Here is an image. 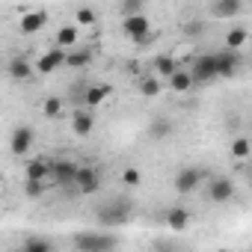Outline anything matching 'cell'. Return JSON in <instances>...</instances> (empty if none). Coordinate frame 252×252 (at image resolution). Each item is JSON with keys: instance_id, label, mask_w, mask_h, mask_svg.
Listing matches in <instances>:
<instances>
[{"instance_id": "obj_1", "label": "cell", "mask_w": 252, "mask_h": 252, "mask_svg": "<svg viewBox=\"0 0 252 252\" xmlns=\"http://www.w3.org/2000/svg\"><path fill=\"white\" fill-rule=\"evenodd\" d=\"M131 205L125 202V199H119V202H107L104 208H98V214H95V220H98V225H104V228H119V225H125V222H131Z\"/></svg>"}, {"instance_id": "obj_2", "label": "cell", "mask_w": 252, "mask_h": 252, "mask_svg": "<svg viewBox=\"0 0 252 252\" xmlns=\"http://www.w3.org/2000/svg\"><path fill=\"white\" fill-rule=\"evenodd\" d=\"M122 33L128 36L131 42H137V45H149L152 42V24H149V18L143 15V12H134V15H125L122 18Z\"/></svg>"}, {"instance_id": "obj_3", "label": "cell", "mask_w": 252, "mask_h": 252, "mask_svg": "<svg viewBox=\"0 0 252 252\" xmlns=\"http://www.w3.org/2000/svg\"><path fill=\"white\" fill-rule=\"evenodd\" d=\"M77 249H83V252H107V249H113V246H119V240L113 237V234H98V231H86V234H74V240H71Z\"/></svg>"}, {"instance_id": "obj_4", "label": "cell", "mask_w": 252, "mask_h": 252, "mask_svg": "<svg viewBox=\"0 0 252 252\" xmlns=\"http://www.w3.org/2000/svg\"><path fill=\"white\" fill-rule=\"evenodd\" d=\"M208 181V178H205ZM237 196V187H234V181L228 178V175H217V178H211L208 181V199L214 202V205H225V202H231Z\"/></svg>"}, {"instance_id": "obj_5", "label": "cell", "mask_w": 252, "mask_h": 252, "mask_svg": "<svg viewBox=\"0 0 252 252\" xmlns=\"http://www.w3.org/2000/svg\"><path fill=\"white\" fill-rule=\"evenodd\" d=\"M208 178V172L202 169V166H184L178 175H175V181H172V187H175V193H181V196H187V193H193L202 181Z\"/></svg>"}, {"instance_id": "obj_6", "label": "cell", "mask_w": 252, "mask_h": 252, "mask_svg": "<svg viewBox=\"0 0 252 252\" xmlns=\"http://www.w3.org/2000/svg\"><path fill=\"white\" fill-rule=\"evenodd\" d=\"M74 187H77L80 196L98 193V190H101V172H98L95 166H77V172H74Z\"/></svg>"}, {"instance_id": "obj_7", "label": "cell", "mask_w": 252, "mask_h": 252, "mask_svg": "<svg viewBox=\"0 0 252 252\" xmlns=\"http://www.w3.org/2000/svg\"><path fill=\"white\" fill-rule=\"evenodd\" d=\"M214 63H217V77H225V80H231V77L237 74V68L243 65V57H240L237 51L225 48V51L214 54Z\"/></svg>"}, {"instance_id": "obj_8", "label": "cell", "mask_w": 252, "mask_h": 252, "mask_svg": "<svg viewBox=\"0 0 252 252\" xmlns=\"http://www.w3.org/2000/svg\"><path fill=\"white\" fill-rule=\"evenodd\" d=\"M190 77H193V86H208V83H214V80H217V63H214V54L199 57V60L193 63Z\"/></svg>"}, {"instance_id": "obj_9", "label": "cell", "mask_w": 252, "mask_h": 252, "mask_svg": "<svg viewBox=\"0 0 252 252\" xmlns=\"http://www.w3.org/2000/svg\"><path fill=\"white\" fill-rule=\"evenodd\" d=\"M33 140H36V134H33L30 125H18V128L12 131V137H9V152L15 158H24L33 149Z\"/></svg>"}, {"instance_id": "obj_10", "label": "cell", "mask_w": 252, "mask_h": 252, "mask_svg": "<svg viewBox=\"0 0 252 252\" xmlns=\"http://www.w3.org/2000/svg\"><path fill=\"white\" fill-rule=\"evenodd\" d=\"M65 48H51V51H45L36 63H33V68L39 71V74H54L60 65H65Z\"/></svg>"}, {"instance_id": "obj_11", "label": "cell", "mask_w": 252, "mask_h": 252, "mask_svg": "<svg viewBox=\"0 0 252 252\" xmlns=\"http://www.w3.org/2000/svg\"><path fill=\"white\" fill-rule=\"evenodd\" d=\"M45 24H48V12H45V9H33V12H24V15H21L18 30H21L24 36H36V33H42Z\"/></svg>"}, {"instance_id": "obj_12", "label": "cell", "mask_w": 252, "mask_h": 252, "mask_svg": "<svg viewBox=\"0 0 252 252\" xmlns=\"http://www.w3.org/2000/svg\"><path fill=\"white\" fill-rule=\"evenodd\" d=\"M74 172H77V163L71 160H57L48 166V175H51V184H74Z\"/></svg>"}, {"instance_id": "obj_13", "label": "cell", "mask_w": 252, "mask_h": 252, "mask_svg": "<svg viewBox=\"0 0 252 252\" xmlns=\"http://www.w3.org/2000/svg\"><path fill=\"white\" fill-rule=\"evenodd\" d=\"M71 131H74V137H89L95 131V116H92L89 107L74 110V116H71Z\"/></svg>"}, {"instance_id": "obj_14", "label": "cell", "mask_w": 252, "mask_h": 252, "mask_svg": "<svg viewBox=\"0 0 252 252\" xmlns=\"http://www.w3.org/2000/svg\"><path fill=\"white\" fill-rule=\"evenodd\" d=\"M243 12V0H214L211 3V15L225 21V18H237Z\"/></svg>"}, {"instance_id": "obj_15", "label": "cell", "mask_w": 252, "mask_h": 252, "mask_svg": "<svg viewBox=\"0 0 252 252\" xmlns=\"http://www.w3.org/2000/svg\"><path fill=\"white\" fill-rule=\"evenodd\" d=\"M110 86L107 83H92V86H86V92H83V107H89V110H95V107H101L107 98H110Z\"/></svg>"}, {"instance_id": "obj_16", "label": "cell", "mask_w": 252, "mask_h": 252, "mask_svg": "<svg viewBox=\"0 0 252 252\" xmlns=\"http://www.w3.org/2000/svg\"><path fill=\"white\" fill-rule=\"evenodd\" d=\"M33 74H36V68H33V63H30V60H24V57H15V60L9 63V77H12V80L24 83V80H30Z\"/></svg>"}, {"instance_id": "obj_17", "label": "cell", "mask_w": 252, "mask_h": 252, "mask_svg": "<svg viewBox=\"0 0 252 252\" xmlns=\"http://www.w3.org/2000/svg\"><path fill=\"white\" fill-rule=\"evenodd\" d=\"M48 160H42V158H33V160H27V166H24V181H45L48 178Z\"/></svg>"}, {"instance_id": "obj_18", "label": "cell", "mask_w": 252, "mask_h": 252, "mask_svg": "<svg viewBox=\"0 0 252 252\" xmlns=\"http://www.w3.org/2000/svg\"><path fill=\"white\" fill-rule=\"evenodd\" d=\"M166 225H169L172 231H184V228L190 225V211L181 208V205H178V208H169V211H166Z\"/></svg>"}, {"instance_id": "obj_19", "label": "cell", "mask_w": 252, "mask_h": 252, "mask_svg": "<svg viewBox=\"0 0 252 252\" xmlns=\"http://www.w3.org/2000/svg\"><path fill=\"white\" fill-rule=\"evenodd\" d=\"M166 80H169V89H172V92H190V89H193V77H190V71H184L181 65H178Z\"/></svg>"}, {"instance_id": "obj_20", "label": "cell", "mask_w": 252, "mask_h": 252, "mask_svg": "<svg viewBox=\"0 0 252 252\" xmlns=\"http://www.w3.org/2000/svg\"><path fill=\"white\" fill-rule=\"evenodd\" d=\"M175 68H178V60L175 57H169V54H158L155 57V74L158 77H169Z\"/></svg>"}, {"instance_id": "obj_21", "label": "cell", "mask_w": 252, "mask_h": 252, "mask_svg": "<svg viewBox=\"0 0 252 252\" xmlns=\"http://www.w3.org/2000/svg\"><path fill=\"white\" fill-rule=\"evenodd\" d=\"M205 33H208L205 18H193V21H184V24H181V36H184V39H199V36H205Z\"/></svg>"}, {"instance_id": "obj_22", "label": "cell", "mask_w": 252, "mask_h": 252, "mask_svg": "<svg viewBox=\"0 0 252 252\" xmlns=\"http://www.w3.org/2000/svg\"><path fill=\"white\" fill-rule=\"evenodd\" d=\"M74 45H77V27H71V24L68 27H60L57 30V48H65L68 51Z\"/></svg>"}, {"instance_id": "obj_23", "label": "cell", "mask_w": 252, "mask_h": 252, "mask_svg": "<svg viewBox=\"0 0 252 252\" xmlns=\"http://www.w3.org/2000/svg\"><path fill=\"white\" fill-rule=\"evenodd\" d=\"M246 27H234V30H228L225 33V48H231V51H240L243 45H246Z\"/></svg>"}, {"instance_id": "obj_24", "label": "cell", "mask_w": 252, "mask_h": 252, "mask_svg": "<svg viewBox=\"0 0 252 252\" xmlns=\"http://www.w3.org/2000/svg\"><path fill=\"white\" fill-rule=\"evenodd\" d=\"M92 63V51H68L65 54V65H71V68H83V65H89Z\"/></svg>"}, {"instance_id": "obj_25", "label": "cell", "mask_w": 252, "mask_h": 252, "mask_svg": "<svg viewBox=\"0 0 252 252\" xmlns=\"http://www.w3.org/2000/svg\"><path fill=\"white\" fill-rule=\"evenodd\" d=\"M140 92L146 95V98H155V95H160L163 92V86H160V77L155 74V77H146L143 83H140Z\"/></svg>"}, {"instance_id": "obj_26", "label": "cell", "mask_w": 252, "mask_h": 252, "mask_svg": "<svg viewBox=\"0 0 252 252\" xmlns=\"http://www.w3.org/2000/svg\"><path fill=\"white\" fill-rule=\"evenodd\" d=\"M24 249H30V252H51L54 243H51L48 237H27V240H24Z\"/></svg>"}, {"instance_id": "obj_27", "label": "cell", "mask_w": 252, "mask_h": 252, "mask_svg": "<svg viewBox=\"0 0 252 252\" xmlns=\"http://www.w3.org/2000/svg\"><path fill=\"white\" fill-rule=\"evenodd\" d=\"M42 113L48 116V119H57V116H63V98H48L45 104H42Z\"/></svg>"}, {"instance_id": "obj_28", "label": "cell", "mask_w": 252, "mask_h": 252, "mask_svg": "<svg viewBox=\"0 0 252 252\" xmlns=\"http://www.w3.org/2000/svg\"><path fill=\"white\" fill-rule=\"evenodd\" d=\"M231 158H237V160H246L249 158V140L246 137L231 140Z\"/></svg>"}, {"instance_id": "obj_29", "label": "cell", "mask_w": 252, "mask_h": 252, "mask_svg": "<svg viewBox=\"0 0 252 252\" xmlns=\"http://www.w3.org/2000/svg\"><path fill=\"white\" fill-rule=\"evenodd\" d=\"M74 18H77V24H80V27H92V24L98 21L95 9H89V6H80V9L74 12Z\"/></svg>"}, {"instance_id": "obj_30", "label": "cell", "mask_w": 252, "mask_h": 252, "mask_svg": "<svg viewBox=\"0 0 252 252\" xmlns=\"http://www.w3.org/2000/svg\"><path fill=\"white\" fill-rule=\"evenodd\" d=\"M169 131H172V125H169L166 119H158V122L152 125V140H166Z\"/></svg>"}, {"instance_id": "obj_31", "label": "cell", "mask_w": 252, "mask_h": 252, "mask_svg": "<svg viewBox=\"0 0 252 252\" xmlns=\"http://www.w3.org/2000/svg\"><path fill=\"white\" fill-rule=\"evenodd\" d=\"M122 181H125V184H128V187H137V184L143 181V172H140L137 166H128V169H125V172H122Z\"/></svg>"}, {"instance_id": "obj_32", "label": "cell", "mask_w": 252, "mask_h": 252, "mask_svg": "<svg viewBox=\"0 0 252 252\" xmlns=\"http://www.w3.org/2000/svg\"><path fill=\"white\" fill-rule=\"evenodd\" d=\"M146 0H122V15H134V12H143Z\"/></svg>"}, {"instance_id": "obj_33", "label": "cell", "mask_w": 252, "mask_h": 252, "mask_svg": "<svg viewBox=\"0 0 252 252\" xmlns=\"http://www.w3.org/2000/svg\"><path fill=\"white\" fill-rule=\"evenodd\" d=\"M24 193H27L30 199H39V196L45 193V184H42V181H24Z\"/></svg>"}]
</instances>
